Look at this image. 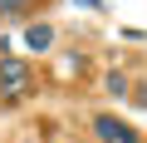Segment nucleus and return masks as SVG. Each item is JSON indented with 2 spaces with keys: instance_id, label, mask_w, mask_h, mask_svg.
<instances>
[{
  "instance_id": "obj_1",
  "label": "nucleus",
  "mask_w": 147,
  "mask_h": 143,
  "mask_svg": "<svg viewBox=\"0 0 147 143\" xmlns=\"http://www.w3.org/2000/svg\"><path fill=\"white\" fill-rule=\"evenodd\" d=\"M30 64L25 59H0V104H20L30 94Z\"/></svg>"
},
{
  "instance_id": "obj_2",
  "label": "nucleus",
  "mask_w": 147,
  "mask_h": 143,
  "mask_svg": "<svg viewBox=\"0 0 147 143\" xmlns=\"http://www.w3.org/2000/svg\"><path fill=\"white\" fill-rule=\"evenodd\" d=\"M93 133H98V143H142L137 128H127V123L113 118V114H93Z\"/></svg>"
},
{
  "instance_id": "obj_3",
  "label": "nucleus",
  "mask_w": 147,
  "mask_h": 143,
  "mask_svg": "<svg viewBox=\"0 0 147 143\" xmlns=\"http://www.w3.org/2000/svg\"><path fill=\"white\" fill-rule=\"evenodd\" d=\"M25 44H30L34 54H44V49H54V25H44V20H34V25L25 30Z\"/></svg>"
},
{
  "instance_id": "obj_4",
  "label": "nucleus",
  "mask_w": 147,
  "mask_h": 143,
  "mask_svg": "<svg viewBox=\"0 0 147 143\" xmlns=\"http://www.w3.org/2000/svg\"><path fill=\"white\" fill-rule=\"evenodd\" d=\"M103 89H108V94H118V99H123V94H127V74H123V69H113V74H108V79H103Z\"/></svg>"
},
{
  "instance_id": "obj_5",
  "label": "nucleus",
  "mask_w": 147,
  "mask_h": 143,
  "mask_svg": "<svg viewBox=\"0 0 147 143\" xmlns=\"http://www.w3.org/2000/svg\"><path fill=\"white\" fill-rule=\"evenodd\" d=\"M74 69L84 74V54H69V59H59V74H64V79H74Z\"/></svg>"
},
{
  "instance_id": "obj_6",
  "label": "nucleus",
  "mask_w": 147,
  "mask_h": 143,
  "mask_svg": "<svg viewBox=\"0 0 147 143\" xmlns=\"http://www.w3.org/2000/svg\"><path fill=\"white\" fill-rule=\"evenodd\" d=\"M34 0H0V15H25Z\"/></svg>"
},
{
  "instance_id": "obj_7",
  "label": "nucleus",
  "mask_w": 147,
  "mask_h": 143,
  "mask_svg": "<svg viewBox=\"0 0 147 143\" xmlns=\"http://www.w3.org/2000/svg\"><path fill=\"white\" fill-rule=\"evenodd\" d=\"M74 5H88V10H103V0H74Z\"/></svg>"
}]
</instances>
